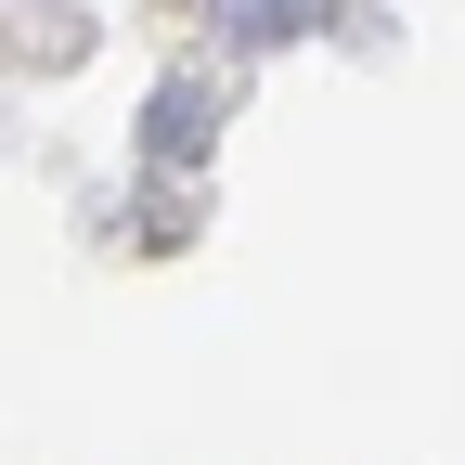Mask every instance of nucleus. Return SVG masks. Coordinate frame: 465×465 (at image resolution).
I'll return each instance as SVG.
<instances>
[{
    "label": "nucleus",
    "instance_id": "1",
    "mask_svg": "<svg viewBox=\"0 0 465 465\" xmlns=\"http://www.w3.org/2000/svg\"><path fill=\"white\" fill-rule=\"evenodd\" d=\"M220 14V52H272V39H311L323 0H207Z\"/></svg>",
    "mask_w": 465,
    "mask_h": 465
},
{
    "label": "nucleus",
    "instance_id": "2",
    "mask_svg": "<svg viewBox=\"0 0 465 465\" xmlns=\"http://www.w3.org/2000/svg\"><path fill=\"white\" fill-rule=\"evenodd\" d=\"M194 143H207V91H168V104L143 116V155H155V168H182Z\"/></svg>",
    "mask_w": 465,
    "mask_h": 465
}]
</instances>
